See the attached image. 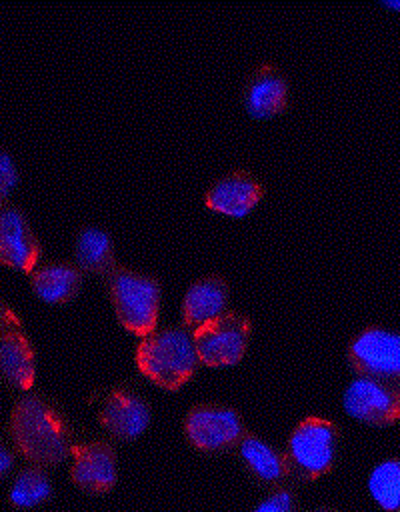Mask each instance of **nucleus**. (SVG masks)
<instances>
[{
  "mask_svg": "<svg viewBox=\"0 0 400 512\" xmlns=\"http://www.w3.org/2000/svg\"><path fill=\"white\" fill-rule=\"evenodd\" d=\"M386 8H392V10H400V2H384Z\"/></svg>",
  "mask_w": 400,
  "mask_h": 512,
  "instance_id": "nucleus-25",
  "label": "nucleus"
},
{
  "mask_svg": "<svg viewBox=\"0 0 400 512\" xmlns=\"http://www.w3.org/2000/svg\"><path fill=\"white\" fill-rule=\"evenodd\" d=\"M238 454L244 466L262 484L280 486V482L292 474L288 456L284 452H278L276 448H272L270 444H266L264 440H260L250 432H246L238 442Z\"/></svg>",
  "mask_w": 400,
  "mask_h": 512,
  "instance_id": "nucleus-17",
  "label": "nucleus"
},
{
  "mask_svg": "<svg viewBox=\"0 0 400 512\" xmlns=\"http://www.w3.org/2000/svg\"><path fill=\"white\" fill-rule=\"evenodd\" d=\"M32 292L48 304L72 300L82 286V270L72 262H46L30 274Z\"/></svg>",
  "mask_w": 400,
  "mask_h": 512,
  "instance_id": "nucleus-16",
  "label": "nucleus"
},
{
  "mask_svg": "<svg viewBox=\"0 0 400 512\" xmlns=\"http://www.w3.org/2000/svg\"><path fill=\"white\" fill-rule=\"evenodd\" d=\"M314 512H338V510H332V508H320V510H314Z\"/></svg>",
  "mask_w": 400,
  "mask_h": 512,
  "instance_id": "nucleus-26",
  "label": "nucleus"
},
{
  "mask_svg": "<svg viewBox=\"0 0 400 512\" xmlns=\"http://www.w3.org/2000/svg\"><path fill=\"white\" fill-rule=\"evenodd\" d=\"M340 428L320 416H308L288 438V460L292 474L302 480H316L328 474L338 458Z\"/></svg>",
  "mask_w": 400,
  "mask_h": 512,
  "instance_id": "nucleus-4",
  "label": "nucleus"
},
{
  "mask_svg": "<svg viewBox=\"0 0 400 512\" xmlns=\"http://www.w3.org/2000/svg\"><path fill=\"white\" fill-rule=\"evenodd\" d=\"M136 362L144 376L162 388H180L194 372L198 354L194 336L186 328H162L146 334L136 348Z\"/></svg>",
  "mask_w": 400,
  "mask_h": 512,
  "instance_id": "nucleus-2",
  "label": "nucleus"
},
{
  "mask_svg": "<svg viewBox=\"0 0 400 512\" xmlns=\"http://www.w3.org/2000/svg\"><path fill=\"white\" fill-rule=\"evenodd\" d=\"M192 336L200 362L208 366L236 364L248 346L250 320L238 312H224L196 328Z\"/></svg>",
  "mask_w": 400,
  "mask_h": 512,
  "instance_id": "nucleus-6",
  "label": "nucleus"
},
{
  "mask_svg": "<svg viewBox=\"0 0 400 512\" xmlns=\"http://www.w3.org/2000/svg\"><path fill=\"white\" fill-rule=\"evenodd\" d=\"M8 432L14 448L40 468L60 464L74 446L66 416L40 394H28L14 404Z\"/></svg>",
  "mask_w": 400,
  "mask_h": 512,
  "instance_id": "nucleus-1",
  "label": "nucleus"
},
{
  "mask_svg": "<svg viewBox=\"0 0 400 512\" xmlns=\"http://www.w3.org/2000/svg\"><path fill=\"white\" fill-rule=\"evenodd\" d=\"M252 512H298V500L288 486H274Z\"/></svg>",
  "mask_w": 400,
  "mask_h": 512,
  "instance_id": "nucleus-21",
  "label": "nucleus"
},
{
  "mask_svg": "<svg viewBox=\"0 0 400 512\" xmlns=\"http://www.w3.org/2000/svg\"><path fill=\"white\" fill-rule=\"evenodd\" d=\"M18 182V168L12 160V156L0 146V198L8 196V192Z\"/></svg>",
  "mask_w": 400,
  "mask_h": 512,
  "instance_id": "nucleus-22",
  "label": "nucleus"
},
{
  "mask_svg": "<svg viewBox=\"0 0 400 512\" xmlns=\"http://www.w3.org/2000/svg\"><path fill=\"white\" fill-rule=\"evenodd\" d=\"M72 482L90 494H104L116 484V452L108 442L74 444L72 450Z\"/></svg>",
  "mask_w": 400,
  "mask_h": 512,
  "instance_id": "nucleus-10",
  "label": "nucleus"
},
{
  "mask_svg": "<svg viewBox=\"0 0 400 512\" xmlns=\"http://www.w3.org/2000/svg\"><path fill=\"white\" fill-rule=\"evenodd\" d=\"M350 366L358 376L400 384V332L368 326L348 346Z\"/></svg>",
  "mask_w": 400,
  "mask_h": 512,
  "instance_id": "nucleus-5",
  "label": "nucleus"
},
{
  "mask_svg": "<svg viewBox=\"0 0 400 512\" xmlns=\"http://www.w3.org/2000/svg\"><path fill=\"white\" fill-rule=\"evenodd\" d=\"M42 246L24 212L0 198V264L32 272L40 260Z\"/></svg>",
  "mask_w": 400,
  "mask_h": 512,
  "instance_id": "nucleus-9",
  "label": "nucleus"
},
{
  "mask_svg": "<svg viewBox=\"0 0 400 512\" xmlns=\"http://www.w3.org/2000/svg\"><path fill=\"white\" fill-rule=\"evenodd\" d=\"M0 376L6 384L20 390H28L34 384V348L22 326L8 328L0 334Z\"/></svg>",
  "mask_w": 400,
  "mask_h": 512,
  "instance_id": "nucleus-15",
  "label": "nucleus"
},
{
  "mask_svg": "<svg viewBox=\"0 0 400 512\" xmlns=\"http://www.w3.org/2000/svg\"><path fill=\"white\" fill-rule=\"evenodd\" d=\"M242 102L250 116L270 118L288 108V82L272 64H260L246 80Z\"/></svg>",
  "mask_w": 400,
  "mask_h": 512,
  "instance_id": "nucleus-13",
  "label": "nucleus"
},
{
  "mask_svg": "<svg viewBox=\"0 0 400 512\" xmlns=\"http://www.w3.org/2000/svg\"><path fill=\"white\" fill-rule=\"evenodd\" d=\"M228 304V282L218 274H208L196 280L184 294L182 316L190 330L222 316Z\"/></svg>",
  "mask_w": 400,
  "mask_h": 512,
  "instance_id": "nucleus-14",
  "label": "nucleus"
},
{
  "mask_svg": "<svg viewBox=\"0 0 400 512\" xmlns=\"http://www.w3.org/2000/svg\"><path fill=\"white\" fill-rule=\"evenodd\" d=\"M148 402L130 388L112 390L100 410V424L118 440L138 438L150 424Z\"/></svg>",
  "mask_w": 400,
  "mask_h": 512,
  "instance_id": "nucleus-11",
  "label": "nucleus"
},
{
  "mask_svg": "<svg viewBox=\"0 0 400 512\" xmlns=\"http://www.w3.org/2000/svg\"><path fill=\"white\" fill-rule=\"evenodd\" d=\"M264 196V186L246 170L220 176L206 192V206L214 212L242 218L250 214Z\"/></svg>",
  "mask_w": 400,
  "mask_h": 512,
  "instance_id": "nucleus-12",
  "label": "nucleus"
},
{
  "mask_svg": "<svg viewBox=\"0 0 400 512\" xmlns=\"http://www.w3.org/2000/svg\"><path fill=\"white\" fill-rule=\"evenodd\" d=\"M106 282L118 320L134 334L146 336L154 332L160 308L158 280L124 266H114Z\"/></svg>",
  "mask_w": 400,
  "mask_h": 512,
  "instance_id": "nucleus-3",
  "label": "nucleus"
},
{
  "mask_svg": "<svg viewBox=\"0 0 400 512\" xmlns=\"http://www.w3.org/2000/svg\"><path fill=\"white\" fill-rule=\"evenodd\" d=\"M344 410L370 426H390L400 420V384L372 376H356L342 398Z\"/></svg>",
  "mask_w": 400,
  "mask_h": 512,
  "instance_id": "nucleus-7",
  "label": "nucleus"
},
{
  "mask_svg": "<svg viewBox=\"0 0 400 512\" xmlns=\"http://www.w3.org/2000/svg\"><path fill=\"white\" fill-rule=\"evenodd\" d=\"M50 498H52V484L40 466L22 468L8 490V502L20 510L40 506Z\"/></svg>",
  "mask_w": 400,
  "mask_h": 512,
  "instance_id": "nucleus-19",
  "label": "nucleus"
},
{
  "mask_svg": "<svg viewBox=\"0 0 400 512\" xmlns=\"http://www.w3.org/2000/svg\"><path fill=\"white\" fill-rule=\"evenodd\" d=\"M14 466V454L8 450V446L0 440V478H4Z\"/></svg>",
  "mask_w": 400,
  "mask_h": 512,
  "instance_id": "nucleus-24",
  "label": "nucleus"
},
{
  "mask_svg": "<svg viewBox=\"0 0 400 512\" xmlns=\"http://www.w3.org/2000/svg\"><path fill=\"white\" fill-rule=\"evenodd\" d=\"M374 502L386 512H400V458H386L368 476Z\"/></svg>",
  "mask_w": 400,
  "mask_h": 512,
  "instance_id": "nucleus-20",
  "label": "nucleus"
},
{
  "mask_svg": "<svg viewBox=\"0 0 400 512\" xmlns=\"http://www.w3.org/2000/svg\"><path fill=\"white\" fill-rule=\"evenodd\" d=\"M14 326H22L20 316L0 298V334L8 328H14Z\"/></svg>",
  "mask_w": 400,
  "mask_h": 512,
  "instance_id": "nucleus-23",
  "label": "nucleus"
},
{
  "mask_svg": "<svg viewBox=\"0 0 400 512\" xmlns=\"http://www.w3.org/2000/svg\"><path fill=\"white\" fill-rule=\"evenodd\" d=\"M184 434L196 450L218 452L238 446L246 428L234 408L222 404H196L184 420Z\"/></svg>",
  "mask_w": 400,
  "mask_h": 512,
  "instance_id": "nucleus-8",
  "label": "nucleus"
},
{
  "mask_svg": "<svg viewBox=\"0 0 400 512\" xmlns=\"http://www.w3.org/2000/svg\"><path fill=\"white\" fill-rule=\"evenodd\" d=\"M74 260L82 272L108 276L116 266L110 234L94 226L80 228L74 240Z\"/></svg>",
  "mask_w": 400,
  "mask_h": 512,
  "instance_id": "nucleus-18",
  "label": "nucleus"
}]
</instances>
